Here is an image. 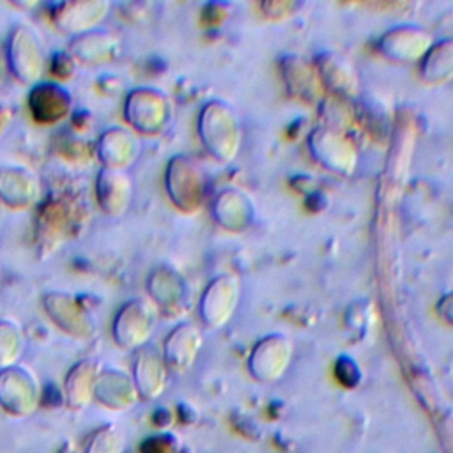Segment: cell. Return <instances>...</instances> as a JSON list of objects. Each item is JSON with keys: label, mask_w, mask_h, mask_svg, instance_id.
I'll return each mask as SVG.
<instances>
[{"label": "cell", "mask_w": 453, "mask_h": 453, "mask_svg": "<svg viewBox=\"0 0 453 453\" xmlns=\"http://www.w3.org/2000/svg\"><path fill=\"white\" fill-rule=\"evenodd\" d=\"M203 147L219 161H232L241 147V126L235 110L223 101H209L198 117Z\"/></svg>", "instance_id": "6da1fadb"}, {"label": "cell", "mask_w": 453, "mask_h": 453, "mask_svg": "<svg viewBox=\"0 0 453 453\" xmlns=\"http://www.w3.org/2000/svg\"><path fill=\"white\" fill-rule=\"evenodd\" d=\"M124 119L133 133L154 136L168 126L172 103L159 88L136 87L124 99Z\"/></svg>", "instance_id": "7a4b0ae2"}, {"label": "cell", "mask_w": 453, "mask_h": 453, "mask_svg": "<svg viewBox=\"0 0 453 453\" xmlns=\"http://www.w3.org/2000/svg\"><path fill=\"white\" fill-rule=\"evenodd\" d=\"M5 62L11 74L23 85L39 83L44 71V50L28 25H16L5 42Z\"/></svg>", "instance_id": "3957f363"}, {"label": "cell", "mask_w": 453, "mask_h": 453, "mask_svg": "<svg viewBox=\"0 0 453 453\" xmlns=\"http://www.w3.org/2000/svg\"><path fill=\"white\" fill-rule=\"evenodd\" d=\"M157 311L152 301L136 297L124 303L111 322L113 342L126 350H136L152 338L156 329Z\"/></svg>", "instance_id": "277c9868"}, {"label": "cell", "mask_w": 453, "mask_h": 453, "mask_svg": "<svg viewBox=\"0 0 453 453\" xmlns=\"http://www.w3.org/2000/svg\"><path fill=\"white\" fill-rule=\"evenodd\" d=\"M165 186L177 209L184 212L196 211L205 193V177L202 166L186 154L173 156L166 165Z\"/></svg>", "instance_id": "5b68a950"}, {"label": "cell", "mask_w": 453, "mask_h": 453, "mask_svg": "<svg viewBox=\"0 0 453 453\" xmlns=\"http://www.w3.org/2000/svg\"><path fill=\"white\" fill-rule=\"evenodd\" d=\"M42 389L35 373L14 365L0 370V409L14 418H25L37 411Z\"/></svg>", "instance_id": "8992f818"}, {"label": "cell", "mask_w": 453, "mask_h": 453, "mask_svg": "<svg viewBox=\"0 0 453 453\" xmlns=\"http://www.w3.org/2000/svg\"><path fill=\"white\" fill-rule=\"evenodd\" d=\"M42 308L50 320L65 334L76 340H88L94 336V319L76 296L64 290L46 292L42 296Z\"/></svg>", "instance_id": "52a82bcc"}, {"label": "cell", "mask_w": 453, "mask_h": 453, "mask_svg": "<svg viewBox=\"0 0 453 453\" xmlns=\"http://www.w3.org/2000/svg\"><path fill=\"white\" fill-rule=\"evenodd\" d=\"M294 354L292 340L281 333H273L260 338L248 357L250 373L258 382H276L287 372Z\"/></svg>", "instance_id": "ba28073f"}, {"label": "cell", "mask_w": 453, "mask_h": 453, "mask_svg": "<svg viewBox=\"0 0 453 453\" xmlns=\"http://www.w3.org/2000/svg\"><path fill=\"white\" fill-rule=\"evenodd\" d=\"M241 283L235 274L216 276L202 294L200 317L207 327H223L235 313Z\"/></svg>", "instance_id": "9c48e42d"}, {"label": "cell", "mask_w": 453, "mask_h": 453, "mask_svg": "<svg viewBox=\"0 0 453 453\" xmlns=\"http://www.w3.org/2000/svg\"><path fill=\"white\" fill-rule=\"evenodd\" d=\"M168 366L165 363L163 352L152 345L147 343L136 350H133V365H131V377L136 386L140 400H157L168 382Z\"/></svg>", "instance_id": "30bf717a"}, {"label": "cell", "mask_w": 453, "mask_h": 453, "mask_svg": "<svg viewBox=\"0 0 453 453\" xmlns=\"http://www.w3.org/2000/svg\"><path fill=\"white\" fill-rule=\"evenodd\" d=\"M111 4L106 0H73L60 2L51 11L53 25L71 35H81L96 30L106 18Z\"/></svg>", "instance_id": "8fae6325"}, {"label": "cell", "mask_w": 453, "mask_h": 453, "mask_svg": "<svg viewBox=\"0 0 453 453\" xmlns=\"http://www.w3.org/2000/svg\"><path fill=\"white\" fill-rule=\"evenodd\" d=\"M308 142L313 157L329 172H336L342 175H349L354 172L357 163V152L350 140L342 134V131L326 126L317 127L310 134Z\"/></svg>", "instance_id": "7c38bea8"}, {"label": "cell", "mask_w": 453, "mask_h": 453, "mask_svg": "<svg viewBox=\"0 0 453 453\" xmlns=\"http://www.w3.org/2000/svg\"><path fill=\"white\" fill-rule=\"evenodd\" d=\"M27 104L39 124H57L71 113L73 96L60 83L39 81L30 87Z\"/></svg>", "instance_id": "4fadbf2b"}, {"label": "cell", "mask_w": 453, "mask_h": 453, "mask_svg": "<svg viewBox=\"0 0 453 453\" xmlns=\"http://www.w3.org/2000/svg\"><path fill=\"white\" fill-rule=\"evenodd\" d=\"M434 46L432 35L421 27L402 25L388 30L379 39V50L393 60L414 62L421 60Z\"/></svg>", "instance_id": "5bb4252c"}, {"label": "cell", "mask_w": 453, "mask_h": 453, "mask_svg": "<svg viewBox=\"0 0 453 453\" xmlns=\"http://www.w3.org/2000/svg\"><path fill=\"white\" fill-rule=\"evenodd\" d=\"M140 154V142L131 129L113 126L104 129L96 142V156L103 168L126 170Z\"/></svg>", "instance_id": "9a60e30c"}, {"label": "cell", "mask_w": 453, "mask_h": 453, "mask_svg": "<svg viewBox=\"0 0 453 453\" xmlns=\"http://www.w3.org/2000/svg\"><path fill=\"white\" fill-rule=\"evenodd\" d=\"M202 345V331L195 324L182 322L175 326L163 343V357L168 370L175 373L188 372L195 365Z\"/></svg>", "instance_id": "2e32d148"}, {"label": "cell", "mask_w": 453, "mask_h": 453, "mask_svg": "<svg viewBox=\"0 0 453 453\" xmlns=\"http://www.w3.org/2000/svg\"><path fill=\"white\" fill-rule=\"evenodd\" d=\"M96 198L99 209L110 216H122L133 200V179L126 170L101 168L96 177Z\"/></svg>", "instance_id": "e0dca14e"}, {"label": "cell", "mask_w": 453, "mask_h": 453, "mask_svg": "<svg viewBox=\"0 0 453 453\" xmlns=\"http://www.w3.org/2000/svg\"><path fill=\"white\" fill-rule=\"evenodd\" d=\"M94 398L106 409L124 412L140 400L129 372L119 368H101L96 382Z\"/></svg>", "instance_id": "ac0fdd59"}, {"label": "cell", "mask_w": 453, "mask_h": 453, "mask_svg": "<svg viewBox=\"0 0 453 453\" xmlns=\"http://www.w3.org/2000/svg\"><path fill=\"white\" fill-rule=\"evenodd\" d=\"M41 198L39 177L23 166H0V202L11 209H28Z\"/></svg>", "instance_id": "d6986e66"}, {"label": "cell", "mask_w": 453, "mask_h": 453, "mask_svg": "<svg viewBox=\"0 0 453 453\" xmlns=\"http://www.w3.org/2000/svg\"><path fill=\"white\" fill-rule=\"evenodd\" d=\"M120 48V41L115 34L96 28L92 32L71 37L69 42V55L74 62L85 65H99L111 62Z\"/></svg>", "instance_id": "ffe728a7"}, {"label": "cell", "mask_w": 453, "mask_h": 453, "mask_svg": "<svg viewBox=\"0 0 453 453\" xmlns=\"http://www.w3.org/2000/svg\"><path fill=\"white\" fill-rule=\"evenodd\" d=\"M99 372V361L94 357L80 359L69 368L64 379V398L69 409L83 411L94 400Z\"/></svg>", "instance_id": "44dd1931"}, {"label": "cell", "mask_w": 453, "mask_h": 453, "mask_svg": "<svg viewBox=\"0 0 453 453\" xmlns=\"http://www.w3.org/2000/svg\"><path fill=\"white\" fill-rule=\"evenodd\" d=\"M212 216L223 228H246L253 218V203L250 195L239 188L223 189L212 202Z\"/></svg>", "instance_id": "7402d4cb"}, {"label": "cell", "mask_w": 453, "mask_h": 453, "mask_svg": "<svg viewBox=\"0 0 453 453\" xmlns=\"http://www.w3.org/2000/svg\"><path fill=\"white\" fill-rule=\"evenodd\" d=\"M150 301L163 310H177L186 301L188 287L184 278L172 267H157L147 278Z\"/></svg>", "instance_id": "603a6c76"}, {"label": "cell", "mask_w": 453, "mask_h": 453, "mask_svg": "<svg viewBox=\"0 0 453 453\" xmlns=\"http://www.w3.org/2000/svg\"><path fill=\"white\" fill-rule=\"evenodd\" d=\"M67 211L58 202L42 205L37 218V242L41 251H53L67 230Z\"/></svg>", "instance_id": "cb8c5ba5"}, {"label": "cell", "mask_w": 453, "mask_h": 453, "mask_svg": "<svg viewBox=\"0 0 453 453\" xmlns=\"http://www.w3.org/2000/svg\"><path fill=\"white\" fill-rule=\"evenodd\" d=\"M317 71L320 81L329 87L338 97H347L356 88V74L352 67L338 55H322L317 60Z\"/></svg>", "instance_id": "d4e9b609"}, {"label": "cell", "mask_w": 453, "mask_h": 453, "mask_svg": "<svg viewBox=\"0 0 453 453\" xmlns=\"http://www.w3.org/2000/svg\"><path fill=\"white\" fill-rule=\"evenodd\" d=\"M421 76L428 83L453 80V39L435 42L421 58Z\"/></svg>", "instance_id": "484cf974"}, {"label": "cell", "mask_w": 453, "mask_h": 453, "mask_svg": "<svg viewBox=\"0 0 453 453\" xmlns=\"http://www.w3.org/2000/svg\"><path fill=\"white\" fill-rule=\"evenodd\" d=\"M285 64L287 65L283 67V74H285L288 90L296 96L304 97L306 101L317 97L319 85L322 83L317 67H311L310 64H306L297 57L287 58Z\"/></svg>", "instance_id": "4316f807"}, {"label": "cell", "mask_w": 453, "mask_h": 453, "mask_svg": "<svg viewBox=\"0 0 453 453\" xmlns=\"http://www.w3.org/2000/svg\"><path fill=\"white\" fill-rule=\"evenodd\" d=\"M25 338L21 327L7 319L0 320V370L18 365L23 354Z\"/></svg>", "instance_id": "83f0119b"}, {"label": "cell", "mask_w": 453, "mask_h": 453, "mask_svg": "<svg viewBox=\"0 0 453 453\" xmlns=\"http://www.w3.org/2000/svg\"><path fill=\"white\" fill-rule=\"evenodd\" d=\"M126 441L122 434L111 426L104 425L94 430L85 444V453H124Z\"/></svg>", "instance_id": "f1b7e54d"}, {"label": "cell", "mask_w": 453, "mask_h": 453, "mask_svg": "<svg viewBox=\"0 0 453 453\" xmlns=\"http://www.w3.org/2000/svg\"><path fill=\"white\" fill-rule=\"evenodd\" d=\"M142 453H177V442L172 435H156L149 437L142 444Z\"/></svg>", "instance_id": "f546056e"}, {"label": "cell", "mask_w": 453, "mask_h": 453, "mask_svg": "<svg viewBox=\"0 0 453 453\" xmlns=\"http://www.w3.org/2000/svg\"><path fill=\"white\" fill-rule=\"evenodd\" d=\"M73 64H74V60H73V57L69 55V53H58V55H55V74H58V76H69V74H73Z\"/></svg>", "instance_id": "4dcf8cb0"}, {"label": "cell", "mask_w": 453, "mask_h": 453, "mask_svg": "<svg viewBox=\"0 0 453 453\" xmlns=\"http://www.w3.org/2000/svg\"><path fill=\"white\" fill-rule=\"evenodd\" d=\"M437 310H439V315L453 326V294H448L444 296L439 304H437Z\"/></svg>", "instance_id": "1f68e13d"}, {"label": "cell", "mask_w": 453, "mask_h": 453, "mask_svg": "<svg viewBox=\"0 0 453 453\" xmlns=\"http://www.w3.org/2000/svg\"><path fill=\"white\" fill-rule=\"evenodd\" d=\"M12 119H14L12 108L11 106H0V138L4 136V133L12 124Z\"/></svg>", "instance_id": "d6a6232c"}]
</instances>
